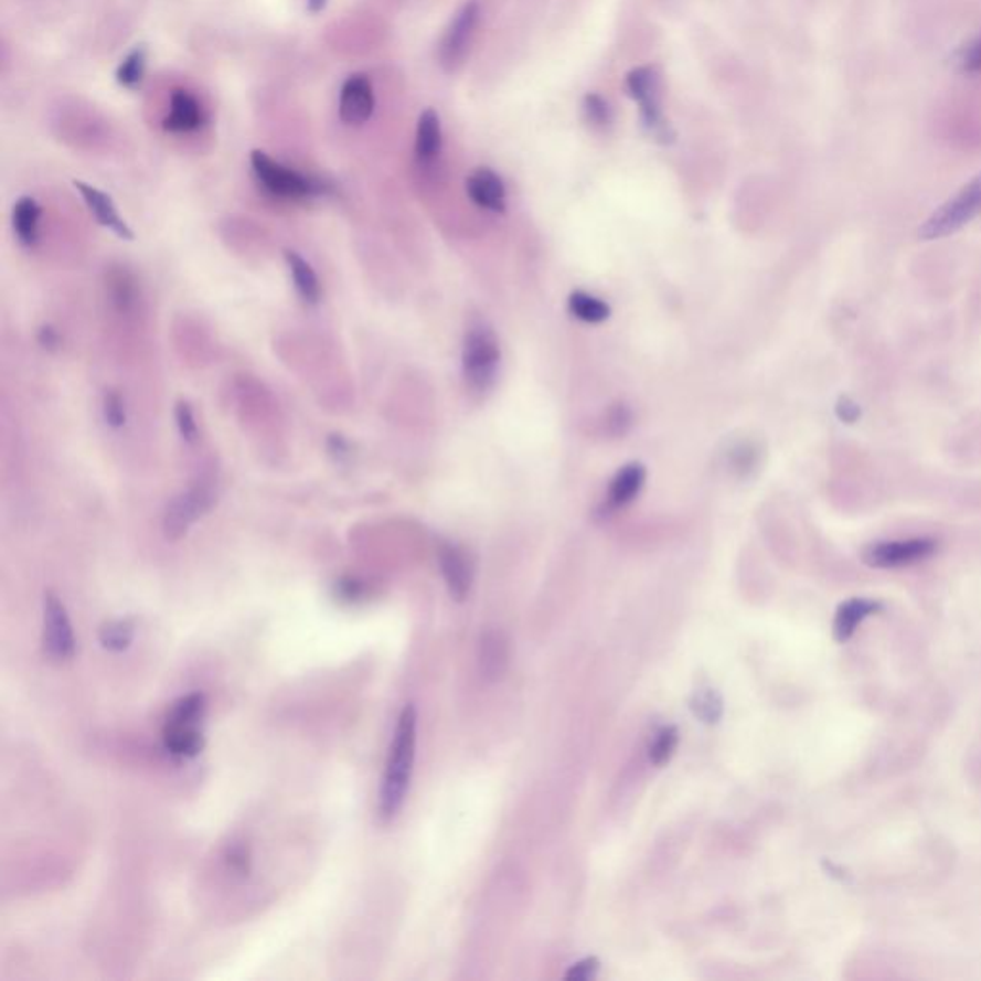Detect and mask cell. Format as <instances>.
I'll return each mask as SVG.
<instances>
[{"label": "cell", "mask_w": 981, "mask_h": 981, "mask_svg": "<svg viewBox=\"0 0 981 981\" xmlns=\"http://www.w3.org/2000/svg\"><path fill=\"white\" fill-rule=\"evenodd\" d=\"M416 707L405 705L401 712L395 735H393L390 757H387L386 775L380 788L378 814L382 822H390L397 817L407 798L413 765L416 754Z\"/></svg>", "instance_id": "1"}, {"label": "cell", "mask_w": 981, "mask_h": 981, "mask_svg": "<svg viewBox=\"0 0 981 981\" xmlns=\"http://www.w3.org/2000/svg\"><path fill=\"white\" fill-rule=\"evenodd\" d=\"M981 213V173L968 181L962 189L949 198L946 204L939 205L930 217L918 228L920 241H941L946 236L959 233L972 218Z\"/></svg>", "instance_id": "2"}, {"label": "cell", "mask_w": 981, "mask_h": 981, "mask_svg": "<svg viewBox=\"0 0 981 981\" xmlns=\"http://www.w3.org/2000/svg\"><path fill=\"white\" fill-rule=\"evenodd\" d=\"M249 160H252V169H254L257 181L273 196L284 198V200H306V198L319 196L327 189L313 177L303 175L296 169L286 168L262 150H254Z\"/></svg>", "instance_id": "3"}, {"label": "cell", "mask_w": 981, "mask_h": 981, "mask_svg": "<svg viewBox=\"0 0 981 981\" xmlns=\"http://www.w3.org/2000/svg\"><path fill=\"white\" fill-rule=\"evenodd\" d=\"M627 90L635 103H639L640 117L652 137L662 142L673 139L662 111V75L654 66L635 67L627 73Z\"/></svg>", "instance_id": "4"}, {"label": "cell", "mask_w": 981, "mask_h": 981, "mask_svg": "<svg viewBox=\"0 0 981 981\" xmlns=\"http://www.w3.org/2000/svg\"><path fill=\"white\" fill-rule=\"evenodd\" d=\"M205 713L192 702H177L169 712L163 727V746L173 757L192 759L200 756L205 746L202 721Z\"/></svg>", "instance_id": "5"}, {"label": "cell", "mask_w": 981, "mask_h": 981, "mask_svg": "<svg viewBox=\"0 0 981 981\" xmlns=\"http://www.w3.org/2000/svg\"><path fill=\"white\" fill-rule=\"evenodd\" d=\"M215 504V489L211 481L200 480L189 491L175 497L163 516V531L168 539H181L190 525L210 512Z\"/></svg>", "instance_id": "6"}, {"label": "cell", "mask_w": 981, "mask_h": 981, "mask_svg": "<svg viewBox=\"0 0 981 981\" xmlns=\"http://www.w3.org/2000/svg\"><path fill=\"white\" fill-rule=\"evenodd\" d=\"M938 551L934 539H907V541H884L866 546L863 562L876 569H894V567L913 566L918 562L928 561Z\"/></svg>", "instance_id": "7"}, {"label": "cell", "mask_w": 981, "mask_h": 981, "mask_svg": "<svg viewBox=\"0 0 981 981\" xmlns=\"http://www.w3.org/2000/svg\"><path fill=\"white\" fill-rule=\"evenodd\" d=\"M43 644L52 662H67L75 654V637L66 606L51 590L44 595Z\"/></svg>", "instance_id": "8"}, {"label": "cell", "mask_w": 981, "mask_h": 981, "mask_svg": "<svg viewBox=\"0 0 981 981\" xmlns=\"http://www.w3.org/2000/svg\"><path fill=\"white\" fill-rule=\"evenodd\" d=\"M499 343L488 328H473L466 338L465 374L470 386L488 390L499 364Z\"/></svg>", "instance_id": "9"}, {"label": "cell", "mask_w": 981, "mask_h": 981, "mask_svg": "<svg viewBox=\"0 0 981 981\" xmlns=\"http://www.w3.org/2000/svg\"><path fill=\"white\" fill-rule=\"evenodd\" d=\"M478 20L480 4L476 0H468L452 18L451 25L445 31L444 41L439 44V62L447 72H455L465 62Z\"/></svg>", "instance_id": "10"}, {"label": "cell", "mask_w": 981, "mask_h": 981, "mask_svg": "<svg viewBox=\"0 0 981 981\" xmlns=\"http://www.w3.org/2000/svg\"><path fill=\"white\" fill-rule=\"evenodd\" d=\"M374 108H376L374 88L366 75L353 73L343 81L340 104H338V114H340L343 124L355 125V127L364 125L371 119Z\"/></svg>", "instance_id": "11"}, {"label": "cell", "mask_w": 981, "mask_h": 981, "mask_svg": "<svg viewBox=\"0 0 981 981\" xmlns=\"http://www.w3.org/2000/svg\"><path fill=\"white\" fill-rule=\"evenodd\" d=\"M439 566L445 583L452 598L462 603L472 587V564L465 551L457 545H444L439 548Z\"/></svg>", "instance_id": "12"}, {"label": "cell", "mask_w": 981, "mask_h": 981, "mask_svg": "<svg viewBox=\"0 0 981 981\" xmlns=\"http://www.w3.org/2000/svg\"><path fill=\"white\" fill-rule=\"evenodd\" d=\"M466 190H468V196L473 204L481 210L494 211V213L504 211L507 189H504L501 177L497 175L493 169H476L466 181Z\"/></svg>", "instance_id": "13"}, {"label": "cell", "mask_w": 981, "mask_h": 981, "mask_svg": "<svg viewBox=\"0 0 981 981\" xmlns=\"http://www.w3.org/2000/svg\"><path fill=\"white\" fill-rule=\"evenodd\" d=\"M205 124V114L196 96L189 90H173L169 114L163 119V129L169 132L198 131Z\"/></svg>", "instance_id": "14"}, {"label": "cell", "mask_w": 981, "mask_h": 981, "mask_svg": "<svg viewBox=\"0 0 981 981\" xmlns=\"http://www.w3.org/2000/svg\"><path fill=\"white\" fill-rule=\"evenodd\" d=\"M73 186L79 190V194L83 196V200H85V204L88 205V210L95 215L96 221H98L100 225L109 228L111 233H116L119 238L131 241V228L127 226L124 218L119 217L116 204L111 202V198H109L106 192L95 189V186H90L87 182L75 181L73 182Z\"/></svg>", "instance_id": "15"}, {"label": "cell", "mask_w": 981, "mask_h": 981, "mask_svg": "<svg viewBox=\"0 0 981 981\" xmlns=\"http://www.w3.org/2000/svg\"><path fill=\"white\" fill-rule=\"evenodd\" d=\"M509 665V639L501 629H488L480 640L481 675L488 681H499Z\"/></svg>", "instance_id": "16"}, {"label": "cell", "mask_w": 981, "mask_h": 981, "mask_svg": "<svg viewBox=\"0 0 981 981\" xmlns=\"http://www.w3.org/2000/svg\"><path fill=\"white\" fill-rule=\"evenodd\" d=\"M879 610H882V604L878 600H871V598H850V600L840 604L836 616H834V629H832L834 639L838 642H847L855 635L859 626Z\"/></svg>", "instance_id": "17"}, {"label": "cell", "mask_w": 981, "mask_h": 981, "mask_svg": "<svg viewBox=\"0 0 981 981\" xmlns=\"http://www.w3.org/2000/svg\"><path fill=\"white\" fill-rule=\"evenodd\" d=\"M441 146H444V135L439 116L436 109H424L416 127V160L420 163H431L441 152Z\"/></svg>", "instance_id": "18"}, {"label": "cell", "mask_w": 981, "mask_h": 981, "mask_svg": "<svg viewBox=\"0 0 981 981\" xmlns=\"http://www.w3.org/2000/svg\"><path fill=\"white\" fill-rule=\"evenodd\" d=\"M39 221H41V207L35 200L30 196L20 198L12 211V223L15 236L23 246H35L39 241Z\"/></svg>", "instance_id": "19"}, {"label": "cell", "mask_w": 981, "mask_h": 981, "mask_svg": "<svg viewBox=\"0 0 981 981\" xmlns=\"http://www.w3.org/2000/svg\"><path fill=\"white\" fill-rule=\"evenodd\" d=\"M288 269H290L291 280L298 290L299 296L307 303H317L320 298V284L313 267L298 254V252H286L284 254Z\"/></svg>", "instance_id": "20"}, {"label": "cell", "mask_w": 981, "mask_h": 981, "mask_svg": "<svg viewBox=\"0 0 981 981\" xmlns=\"http://www.w3.org/2000/svg\"><path fill=\"white\" fill-rule=\"evenodd\" d=\"M647 472L642 465H627L626 468L619 470L618 476L614 478L610 486V502L614 507H626L639 494L640 489L644 486Z\"/></svg>", "instance_id": "21"}, {"label": "cell", "mask_w": 981, "mask_h": 981, "mask_svg": "<svg viewBox=\"0 0 981 981\" xmlns=\"http://www.w3.org/2000/svg\"><path fill=\"white\" fill-rule=\"evenodd\" d=\"M146 64H148V51L145 44H139L117 66V83L125 88L140 87V83L145 79Z\"/></svg>", "instance_id": "22"}, {"label": "cell", "mask_w": 981, "mask_h": 981, "mask_svg": "<svg viewBox=\"0 0 981 981\" xmlns=\"http://www.w3.org/2000/svg\"><path fill=\"white\" fill-rule=\"evenodd\" d=\"M135 639V623L131 619H116L104 623L98 632V640L109 652H124L131 647Z\"/></svg>", "instance_id": "23"}, {"label": "cell", "mask_w": 981, "mask_h": 981, "mask_svg": "<svg viewBox=\"0 0 981 981\" xmlns=\"http://www.w3.org/2000/svg\"><path fill=\"white\" fill-rule=\"evenodd\" d=\"M569 311L577 319L595 324V322H603V320L608 319L610 307L606 306L600 299L595 298V296L585 294V291H575L574 296L569 298Z\"/></svg>", "instance_id": "24"}, {"label": "cell", "mask_w": 981, "mask_h": 981, "mask_svg": "<svg viewBox=\"0 0 981 981\" xmlns=\"http://www.w3.org/2000/svg\"><path fill=\"white\" fill-rule=\"evenodd\" d=\"M691 707L694 715L707 723V725L717 723L721 719V715H723V700L713 689L696 692V696L692 699Z\"/></svg>", "instance_id": "25"}, {"label": "cell", "mask_w": 981, "mask_h": 981, "mask_svg": "<svg viewBox=\"0 0 981 981\" xmlns=\"http://www.w3.org/2000/svg\"><path fill=\"white\" fill-rule=\"evenodd\" d=\"M583 111H585L587 121H589L595 129H608L611 121H614L610 104H608V100H606L604 96L598 95V93H589V95L585 96V100H583Z\"/></svg>", "instance_id": "26"}, {"label": "cell", "mask_w": 981, "mask_h": 981, "mask_svg": "<svg viewBox=\"0 0 981 981\" xmlns=\"http://www.w3.org/2000/svg\"><path fill=\"white\" fill-rule=\"evenodd\" d=\"M676 744H679V733H676L675 727H665L663 731H660L658 736H655L652 748H650L652 764L658 765V767L668 764L671 756H673V751H675Z\"/></svg>", "instance_id": "27"}, {"label": "cell", "mask_w": 981, "mask_h": 981, "mask_svg": "<svg viewBox=\"0 0 981 981\" xmlns=\"http://www.w3.org/2000/svg\"><path fill=\"white\" fill-rule=\"evenodd\" d=\"M175 418L177 428H179V434H181L182 439H184L186 444H194L198 439V424L189 403L181 401V403L177 405Z\"/></svg>", "instance_id": "28"}, {"label": "cell", "mask_w": 981, "mask_h": 981, "mask_svg": "<svg viewBox=\"0 0 981 981\" xmlns=\"http://www.w3.org/2000/svg\"><path fill=\"white\" fill-rule=\"evenodd\" d=\"M959 66L968 75L981 73V33L960 51Z\"/></svg>", "instance_id": "29"}, {"label": "cell", "mask_w": 981, "mask_h": 981, "mask_svg": "<svg viewBox=\"0 0 981 981\" xmlns=\"http://www.w3.org/2000/svg\"><path fill=\"white\" fill-rule=\"evenodd\" d=\"M104 418L111 428H121L127 420L124 399L116 392L106 393L104 397Z\"/></svg>", "instance_id": "30"}, {"label": "cell", "mask_w": 981, "mask_h": 981, "mask_svg": "<svg viewBox=\"0 0 981 981\" xmlns=\"http://www.w3.org/2000/svg\"><path fill=\"white\" fill-rule=\"evenodd\" d=\"M225 859L233 873L241 874V876H246L249 873L252 855H249V850H247L246 845L234 843L226 850Z\"/></svg>", "instance_id": "31"}, {"label": "cell", "mask_w": 981, "mask_h": 981, "mask_svg": "<svg viewBox=\"0 0 981 981\" xmlns=\"http://www.w3.org/2000/svg\"><path fill=\"white\" fill-rule=\"evenodd\" d=\"M863 415V410H861V405L855 403V401L847 397V395H842L836 403V416L840 420L845 422V424H855L859 422Z\"/></svg>", "instance_id": "32"}, {"label": "cell", "mask_w": 981, "mask_h": 981, "mask_svg": "<svg viewBox=\"0 0 981 981\" xmlns=\"http://www.w3.org/2000/svg\"><path fill=\"white\" fill-rule=\"evenodd\" d=\"M598 972V960L595 957L582 960L567 970L566 980L569 981H587L595 978Z\"/></svg>", "instance_id": "33"}, {"label": "cell", "mask_w": 981, "mask_h": 981, "mask_svg": "<svg viewBox=\"0 0 981 981\" xmlns=\"http://www.w3.org/2000/svg\"><path fill=\"white\" fill-rule=\"evenodd\" d=\"M335 593L340 596V600L345 603H355L363 596V585L356 579H342L335 585Z\"/></svg>", "instance_id": "34"}, {"label": "cell", "mask_w": 981, "mask_h": 981, "mask_svg": "<svg viewBox=\"0 0 981 981\" xmlns=\"http://www.w3.org/2000/svg\"><path fill=\"white\" fill-rule=\"evenodd\" d=\"M41 343H43L44 348H54L58 343V335L52 328H43L41 330Z\"/></svg>", "instance_id": "35"}, {"label": "cell", "mask_w": 981, "mask_h": 981, "mask_svg": "<svg viewBox=\"0 0 981 981\" xmlns=\"http://www.w3.org/2000/svg\"><path fill=\"white\" fill-rule=\"evenodd\" d=\"M328 0H307V10L311 14H320L327 8Z\"/></svg>", "instance_id": "36"}]
</instances>
